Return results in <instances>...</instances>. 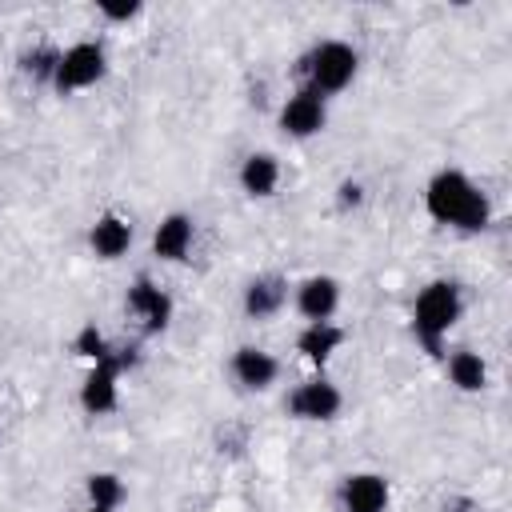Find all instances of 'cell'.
I'll use <instances>...</instances> for the list:
<instances>
[{
  "instance_id": "6da1fadb",
  "label": "cell",
  "mask_w": 512,
  "mask_h": 512,
  "mask_svg": "<svg viewBox=\"0 0 512 512\" xmlns=\"http://www.w3.org/2000/svg\"><path fill=\"white\" fill-rule=\"evenodd\" d=\"M424 204H428L432 220L464 228V232H480L488 224V196L464 172H456V168H444V172H436L428 180Z\"/></svg>"
},
{
  "instance_id": "7a4b0ae2",
  "label": "cell",
  "mask_w": 512,
  "mask_h": 512,
  "mask_svg": "<svg viewBox=\"0 0 512 512\" xmlns=\"http://www.w3.org/2000/svg\"><path fill=\"white\" fill-rule=\"evenodd\" d=\"M460 288L452 280H432L412 308V332L420 336V344L428 352H440V340L448 336V328L460 320Z\"/></svg>"
},
{
  "instance_id": "3957f363",
  "label": "cell",
  "mask_w": 512,
  "mask_h": 512,
  "mask_svg": "<svg viewBox=\"0 0 512 512\" xmlns=\"http://www.w3.org/2000/svg\"><path fill=\"white\" fill-rule=\"evenodd\" d=\"M304 72H308V88L328 96L348 88V80L356 76V52L344 40H324L304 56Z\"/></svg>"
},
{
  "instance_id": "277c9868",
  "label": "cell",
  "mask_w": 512,
  "mask_h": 512,
  "mask_svg": "<svg viewBox=\"0 0 512 512\" xmlns=\"http://www.w3.org/2000/svg\"><path fill=\"white\" fill-rule=\"evenodd\" d=\"M100 76H104V48L92 44V40H80V44H72L68 52H60L56 72H52V88H56L60 96H68V92H76V88L96 84Z\"/></svg>"
},
{
  "instance_id": "5b68a950",
  "label": "cell",
  "mask_w": 512,
  "mask_h": 512,
  "mask_svg": "<svg viewBox=\"0 0 512 512\" xmlns=\"http://www.w3.org/2000/svg\"><path fill=\"white\" fill-rule=\"evenodd\" d=\"M124 364H132V356H104V360H96L92 364V372H88V380H84V388H80V404L92 412V416H100V412H112L116 408V396H120V368Z\"/></svg>"
},
{
  "instance_id": "8992f818",
  "label": "cell",
  "mask_w": 512,
  "mask_h": 512,
  "mask_svg": "<svg viewBox=\"0 0 512 512\" xmlns=\"http://www.w3.org/2000/svg\"><path fill=\"white\" fill-rule=\"evenodd\" d=\"M340 404H344V396H340V388L328 384V380H308V384H300V388L288 396V412H292L296 420H332V416L340 412Z\"/></svg>"
},
{
  "instance_id": "52a82bcc",
  "label": "cell",
  "mask_w": 512,
  "mask_h": 512,
  "mask_svg": "<svg viewBox=\"0 0 512 512\" xmlns=\"http://www.w3.org/2000/svg\"><path fill=\"white\" fill-rule=\"evenodd\" d=\"M328 120V108H324V96L312 92V88H300L296 96H288V104L280 108V124L288 136H316Z\"/></svg>"
},
{
  "instance_id": "ba28073f",
  "label": "cell",
  "mask_w": 512,
  "mask_h": 512,
  "mask_svg": "<svg viewBox=\"0 0 512 512\" xmlns=\"http://www.w3.org/2000/svg\"><path fill=\"white\" fill-rule=\"evenodd\" d=\"M128 312H132L136 320H144L148 332H160V328H168V320H172V300H168L148 276H140V280L128 288Z\"/></svg>"
},
{
  "instance_id": "9c48e42d",
  "label": "cell",
  "mask_w": 512,
  "mask_h": 512,
  "mask_svg": "<svg viewBox=\"0 0 512 512\" xmlns=\"http://www.w3.org/2000/svg\"><path fill=\"white\" fill-rule=\"evenodd\" d=\"M340 504H344V512H384L388 508V484H384V476H376V472L348 476L344 488H340Z\"/></svg>"
},
{
  "instance_id": "30bf717a",
  "label": "cell",
  "mask_w": 512,
  "mask_h": 512,
  "mask_svg": "<svg viewBox=\"0 0 512 512\" xmlns=\"http://www.w3.org/2000/svg\"><path fill=\"white\" fill-rule=\"evenodd\" d=\"M336 304H340V284L332 276H308L296 288V308H300V316H308V324L332 320Z\"/></svg>"
},
{
  "instance_id": "8fae6325",
  "label": "cell",
  "mask_w": 512,
  "mask_h": 512,
  "mask_svg": "<svg viewBox=\"0 0 512 512\" xmlns=\"http://www.w3.org/2000/svg\"><path fill=\"white\" fill-rule=\"evenodd\" d=\"M232 376H236L244 388L264 392V388L280 376V364H276V356L264 352V348H240V352L232 356Z\"/></svg>"
},
{
  "instance_id": "7c38bea8",
  "label": "cell",
  "mask_w": 512,
  "mask_h": 512,
  "mask_svg": "<svg viewBox=\"0 0 512 512\" xmlns=\"http://www.w3.org/2000/svg\"><path fill=\"white\" fill-rule=\"evenodd\" d=\"M152 248L160 260H184L192 248V216H184V212L164 216L152 232Z\"/></svg>"
},
{
  "instance_id": "4fadbf2b",
  "label": "cell",
  "mask_w": 512,
  "mask_h": 512,
  "mask_svg": "<svg viewBox=\"0 0 512 512\" xmlns=\"http://www.w3.org/2000/svg\"><path fill=\"white\" fill-rule=\"evenodd\" d=\"M88 244H92V252L100 256V260H116V256H124L128 252V244H132V224L124 220V216H100L96 224H92V232H88Z\"/></svg>"
},
{
  "instance_id": "5bb4252c",
  "label": "cell",
  "mask_w": 512,
  "mask_h": 512,
  "mask_svg": "<svg viewBox=\"0 0 512 512\" xmlns=\"http://www.w3.org/2000/svg\"><path fill=\"white\" fill-rule=\"evenodd\" d=\"M288 300V280L280 276H256L248 288H244V312L252 320H264V316H276Z\"/></svg>"
},
{
  "instance_id": "9a60e30c",
  "label": "cell",
  "mask_w": 512,
  "mask_h": 512,
  "mask_svg": "<svg viewBox=\"0 0 512 512\" xmlns=\"http://www.w3.org/2000/svg\"><path fill=\"white\" fill-rule=\"evenodd\" d=\"M240 184L248 196H272L276 184H280V164L272 152H252L240 168Z\"/></svg>"
},
{
  "instance_id": "2e32d148",
  "label": "cell",
  "mask_w": 512,
  "mask_h": 512,
  "mask_svg": "<svg viewBox=\"0 0 512 512\" xmlns=\"http://www.w3.org/2000/svg\"><path fill=\"white\" fill-rule=\"evenodd\" d=\"M340 344H344V328H336L332 320H316V324H308V328L296 336V348H300L312 364H324Z\"/></svg>"
},
{
  "instance_id": "e0dca14e",
  "label": "cell",
  "mask_w": 512,
  "mask_h": 512,
  "mask_svg": "<svg viewBox=\"0 0 512 512\" xmlns=\"http://www.w3.org/2000/svg\"><path fill=\"white\" fill-rule=\"evenodd\" d=\"M448 380L460 388V392H480L484 384H488V368H484V360L476 356V352H452L448 356Z\"/></svg>"
},
{
  "instance_id": "ac0fdd59",
  "label": "cell",
  "mask_w": 512,
  "mask_h": 512,
  "mask_svg": "<svg viewBox=\"0 0 512 512\" xmlns=\"http://www.w3.org/2000/svg\"><path fill=\"white\" fill-rule=\"evenodd\" d=\"M88 500H92V508H120V500H124V480L116 476V472H96V476H88Z\"/></svg>"
},
{
  "instance_id": "d6986e66",
  "label": "cell",
  "mask_w": 512,
  "mask_h": 512,
  "mask_svg": "<svg viewBox=\"0 0 512 512\" xmlns=\"http://www.w3.org/2000/svg\"><path fill=\"white\" fill-rule=\"evenodd\" d=\"M72 348H76V356H84V360H92V364H96V360H104V356L112 352L96 324H84V328L76 332V344H72Z\"/></svg>"
},
{
  "instance_id": "ffe728a7",
  "label": "cell",
  "mask_w": 512,
  "mask_h": 512,
  "mask_svg": "<svg viewBox=\"0 0 512 512\" xmlns=\"http://www.w3.org/2000/svg\"><path fill=\"white\" fill-rule=\"evenodd\" d=\"M56 60H60V52H52V48H36V52H28V56H24V68H28L32 76H44V80H52V72H56Z\"/></svg>"
},
{
  "instance_id": "44dd1931",
  "label": "cell",
  "mask_w": 512,
  "mask_h": 512,
  "mask_svg": "<svg viewBox=\"0 0 512 512\" xmlns=\"http://www.w3.org/2000/svg\"><path fill=\"white\" fill-rule=\"evenodd\" d=\"M140 12V4H100V16L108 20H132Z\"/></svg>"
},
{
  "instance_id": "7402d4cb",
  "label": "cell",
  "mask_w": 512,
  "mask_h": 512,
  "mask_svg": "<svg viewBox=\"0 0 512 512\" xmlns=\"http://www.w3.org/2000/svg\"><path fill=\"white\" fill-rule=\"evenodd\" d=\"M336 200H340V208H356V204L364 200V188H360V184H352V180H344Z\"/></svg>"
},
{
  "instance_id": "603a6c76",
  "label": "cell",
  "mask_w": 512,
  "mask_h": 512,
  "mask_svg": "<svg viewBox=\"0 0 512 512\" xmlns=\"http://www.w3.org/2000/svg\"><path fill=\"white\" fill-rule=\"evenodd\" d=\"M88 512H108V508H88Z\"/></svg>"
}]
</instances>
